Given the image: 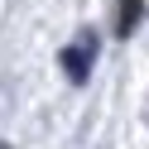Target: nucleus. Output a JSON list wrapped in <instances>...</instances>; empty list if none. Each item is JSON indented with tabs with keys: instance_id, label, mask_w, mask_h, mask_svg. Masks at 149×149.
<instances>
[{
	"instance_id": "nucleus-1",
	"label": "nucleus",
	"mask_w": 149,
	"mask_h": 149,
	"mask_svg": "<svg viewBox=\"0 0 149 149\" xmlns=\"http://www.w3.org/2000/svg\"><path fill=\"white\" fill-rule=\"evenodd\" d=\"M91 58H96V39L82 34L72 48H63V72H68L72 82H87V77H91Z\"/></svg>"
},
{
	"instance_id": "nucleus-2",
	"label": "nucleus",
	"mask_w": 149,
	"mask_h": 149,
	"mask_svg": "<svg viewBox=\"0 0 149 149\" xmlns=\"http://www.w3.org/2000/svg\"><path fill=\"white\" fill-rule=\"evenodd\" d=\"M139 15H144V0H120V5H116V34H120V39L135 34Z\"/></svg>"
},
{
	"instance_id": "nucleus-3",
	"label": "nucleus",
	"mask_w": 149,
	"mask_h": 149,
	"mask_svg": "<svg viewBox=\"0 0 149 149\" xmlns=\"http://www.w3.org/2000/svg\"><path fill=\"white\" fill-rule=\"evenodd\" d=\"M0 149H10V144H0Z\"/></svg>"
}]
</instances>
